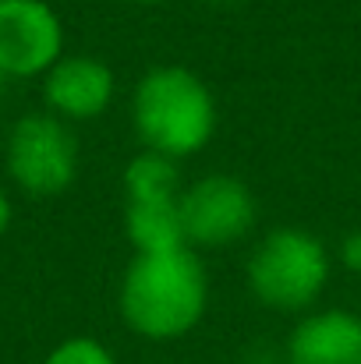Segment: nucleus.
Wrapping results in <instances>:
<instances>
[{"instance_id":"nucleus-1","label":"nucleus","mask_w":361,"mask_h":364,"mask_svg":"<svg viewBox=\"0 0 361 364\" xmlns=\"http://www.w3.org/2000/svg\"><path fill=\"white\" fill-rule=\"evenodd\" d=\"M120 318L124 326L152 343L188 336L209 304V276L192 247L135 255L120 279Z\"/></svg>"},{"instance_id":"nucleus-2","label":"nucleus","mask_w":361,"mask_h":364,"mask_svg":"<svg viewBox=\"0 0 361 364\" xmlns=\"http://www.w3.org/2000/svg\"><path fill=\"white\" fill-rule=\"evenodd\" d=\"M216 121L220 114L209 85L181 64L152 68L135 85L131 124L149 152L167 159L195 156L216 134Z\"/></svg>"},{"instance_id":"nucleus-3","label":"nucleus","mask_w":361,"mask_h":364,"mask_svg":"<svg viewBox=\"0 0 361 364\" xmlns=\"http://www.w3.org/2000/svg\"><path fill=\"white\" fill-rule=\"evenodd\" d=\"M330 272L326 244L298 227L269 230L248 258V287L255 301L273 311H308L323 297Z\"/></svg>"},{"instance_id":"nucleus-4","label":"nucleus","mask_w":361,"mask_h":364,"mask_svg":"<svg viewBox=\"0 0 361 364\" xmlns=\"http://www.w3.org/2000/svg\"><path fill=\"white\" fill-rule=\"evenodd\" d=\"M4 166L25 195H61L78 177V138L71 124L53 117L50 110L25 114L7 131Z\"/></svg>"},{"instance_id":"nucleus-5","label":"nucleus","mask_w":361,"mask_h":364,"mask_svg":"<svg viewBox=\"0 0 361 364\" xmlns=\"http://www.w3.org/2000/svg\"><path fill=\"white\" fill-rule=\"evenodd\" d=\"M181 223L188 247H227L255 227V195L231 173H206L181 191Z\"/></svg>"},{"instance_id":"nucleus-6","label":"nucleus","mask_w":361,"mask_h":364,"mask_svg":"<svg viewBox=\"0 0 361 364\" xmlns=\"http://www.w3.org/2000/svg\"><path fill=\"white\" fill-rule=\"evenodd\" d=\"M64 57V21L46 0L0 4V78H43Z\"/></svg>"},{"instance_id":"nucleus-7","label":"nucleus","mask_w":361,"mask_h":364,"mask_svg":"<svg viewBox=\"0 0 361 364\" xmlns=\"http://www.w3.org/2000/svg\"><path fill=\"white\" fill-rule=\"evenodd\" d=\"M39 82L46 110L68 124L96 121L114 103L117 89V78L107 68V60L93 53H64Z\"/></svg>"},{"instance_id":"nucleus-8","label":"nucleus","mask_w":361,"mask_h":364,"mask_svg":"<svg viewBox=\"0 0 361 364\" xmlns=\"http://www.w3.org/2000/svg\"><path fill=\"white\" fill-rule=\"evenodd\" d=\"M287 364H361V318L347 308L305 315L291 340Z\"/></svg>"},{"instance_id":"nucleus-9","label":"nucleus","mask_w":361,"mask_h":364,"mask_svg":"<svg viewBox=\"0 0 361 364\" xmlns=\"http://www.w3.org/2000/svg\"><path fill=\"white\" fill-rule=\"evenodd\" d=\"M124 234L135 255H156L188 247L181 223V195L167 198H124Z\"/></svg>"},{"instance_id":"nucleus-10","label":"nucleus","mask_w":361,"mask_h":364,"mask_svg":"<svg viewBox=\"0 0 361 364\" xmlns=\"http://www.w3.org/2000/svg\"><path fill=\"white\" fill-rule=\"evenodd\" d=\"M181 191L184 188H181V173H177V159L142 149L124 166V198H167V195H181Z\"/></svg>"},{"instance_id":"nucleus-11","label":"nucleus","mask_w":361,"mask_h":364,"mask_svg":"<svg viewBox=\"0 0 361 364\" xmlns=\"http://www.w3.org/2000/svg\"><path fill=\"white\" fill-rule=\"evenodd\" d=\"M43 364H117V358L96 336H68L46 354Z\"/></svg>"},{"instance_id":"nucleus-12","label":"nucleus","mask_w":361,"mask_h":364,"mask_svg":"<svg viewBox=\"0 0 361 364\" xmlns=\"http://www.w3.org/2000/svg\"><path fill=\"white\" fill-rule=\"evenodd\" d=\"M344 262H347L355 272H361V230H355V234L344 241Z\"/></svg>"},{"instance_id":"nucleus-13","label":"nucleus","mask_w":361,"mask_h":364,"mask_svg":"<svg viewBox=\"0 0 361 364\" xmlns=\"http://www.w3.org/2000/svg\"><path fill=\"white\" fill-rule=\"evenodd\" d=\"M11 216H14V209H11V198H7V191L0 188V237L7 234V227H11Z\"/></svg>"},{"instance_id":"nucleus-14","label":"nucleus","mask_w":361,"mask_h":364,"mask_svg":"<svg viewBox=\"0 0 361 364\" xmlns=\"http://www.w3.org/2000/svg\"><path fill=\"white\" fill-rule=\"evenodd\" d=\"M202 4H209V7H238L244 0H202Z\"/></svg>"},{"instance_id":"nucleus-15","label":"nucleus","mask_w":361,"mask_h":364,"mask_svg":"<svg viewBox=\"0 0 361 364\" xmlns=\"http://www.w3.org/2000/svg\"><path fill=\"white\" fill-rule=\"evenodd\" d=\"M131 4H159V0H131Z\"/></svg>"},{"instance_id":"nucleus-16","label":"nucleus","mask_w":361,"mask_h":364,"mask_svg":"<svg viewBox=\"0 0 361 364\" xmlns=\"http://www.w3.org/2000/svg\"><path fill=\"white\" fill-rule=\"evenodd\" d=\"M0 4H4V0H0Z\"/></svg>"}]
</instances>
